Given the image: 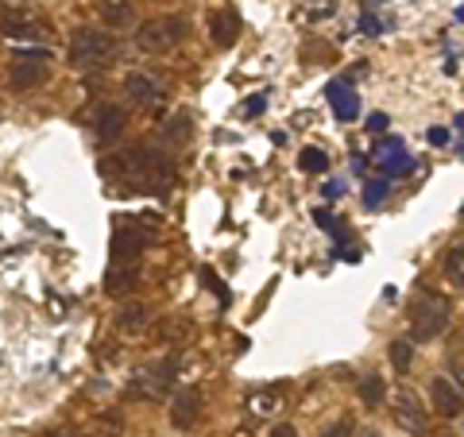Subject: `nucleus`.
<instances>
[{"label":"nucleus","mask_w":464,"mask_h":437,"mask_svg":"<svg viewBox=\"0 0 464 437\" xmlns=\"http://www.w3.org/2000/svg\"><path fill=\"white\" fill-rule=\"evenodd\" d=\"M182 39H186V20L182 16H151V20H143L140 32H136V43L148 54H167V51L179 47Z\"/></svg>","instance_id":"20e7f679"},{"label":"nucleus","mask_w":464,"mask_h":437,"mask_svg":"<svg viewBox=\"0 0 464 437\" xmlns=\"http://www.w3.org/2000/svg\"><path fill=\"white\" fill-rule=\"evenodd\" d=\"M271 437H298V430H295V426H290V422H279V426H275V430H271Z\"/></svg>","instance_id":"a878e982"},{"label":"nucleus","mask_w":464,"mask_h":437,"mask_svg":"<svg viewBox=\"0 0 464 437\" xmlns=\"http://www.w3.org/2000/svg\"><path fill=\"white\" fill-rule=\"evenodd\" d=\"M430 399H433V411L445 414V418H460V387L449 384V380H433L430 387Z\"/></svg>","instance_id":"2eb2a0df"},{"label":"nucleus","mask_w":464,"mask_h":437,"mask_svg":"<svg viewBox=\"0 0 464 437\" xmlns=\"http://www.w3.org/2000/svg\"><path fill=\"white\" fill-rule=\"evenodd\" d=\"M449 325V298L433 295V290H418V298L411 302V337L422 345L441 337Z\"/></svg>","instance_id":"f03ea898"},{"label":"nucleus","mask_w":464,"mask_h":437,"mask_svg":"<svg viewBox=\"0 0 464 437\" xmlns=\"http://www.w3.org/2000/svg\"><path fill=\"white\" fill-rule=\"evenodd\" d=\"M445 275H449V283H460V279H464V256H460V248H449V256H445Z\"/></svg>","instance_id":"4be33fe9"},{"label":"nucleus","mask_w":464,"mask_h":437,"mask_svg":"<svg viewBox=\"0 0 464 437\" xmlns=\"http://www.w3.org/2000/svg\"><path fill=\"white\" fill-rule=\"evenodd\" d=\"M364 437H380V433H364Z\"/></svg>","instance_id":"c756f323"},{"label":"nucleus","mask_w":464,"mask_h":437,"mask_svg":"<svg viewBox=\"0 0 464 437\" xmlns=\"http://www.w3.org/2000/svg\"><path fill=\"white\" fill-rule=\"evenodd\" d=\"M190 333H194V322L186 314H170L163 317V322L155 325V341L159 345H186L190 341Z\"/></svg>","instance_id":"4468645a"},{"label":"nucleus","mask_w":464,"mask_h":437,"mask_svg":"<svg viewBox=\"0 0 464 437\" xmlns=\"http://www.w3.org/2000/svg\"><path fill=\"white\" fill-rule=\"evenodd\" d=\"M155 240V232H143L132 225V217H116V232L109 244V267H124V264H140V252Z\"/></svg>","instance_id":"39448f33"},{"label":"nucleus","mask_w":464,"mask_h":437,"mask_svg":"<svg viewBox=\"0 0 464 437\" xmlns=\"http://www.w3.org/2000/svg\"><path fill=\"white\" fill-rule=\"evenodd\" d=\"M325 167H329L325 151H317V148H306V151H302V170H310V174H322Z\"/></svg>","instance_id":"5701e85b"},{"label":"nucleus","mask_w":464,"mask_h":437,"mask_svg":"<svg viewBox=\"0 0 464 437\" xmlns=\"http://www.w3.org/2000/svg\"><path fill=\"white\" fill-rule=\"evenodd\" d=\"M105 174L121 194H167L174 182V159L151 148H128L109 155Z\"/></svg>","instance_id":"f257e3e1"},{"label":"nucleus","mask_w":464,"mask_h":437,"mask_svg":"<svg viewBox=\"0 0 464 437\" xmlns=\"http://www.w3.org/2000/svg\"><path fill=\"white\" fill-rule=\"evenodd\" d=\"M51 74V51H27V54H16L12 63V85L16 90H35L39 82H47Z\"/></svg>","instance_id":"6e6552de"},{"label":"nucleus","mask_w":464,"mask_h":437,"mask_svg":"<svg viewBox=\"0 0 464 437\" xmlns=\"http://www.w3.org/2000/svg\"><path fill=\"white\" fill-rule=\"evenodd\" d=\"M101 20H105L109 32L132 27V20H136V5H132V0H105V5H101Z\"/></svg>","instance_id":"6ab92c4d"},{"label":"nucleus","mask_w":464,"mask_h":437,"mask_svg":"<svg viewBox=\"0 0 464 437\" xmlns=\"http://www.w3.org/2000/svg\"><path fill=\"white\" fill-rule=\"evenodd\" d=\"M391 360H395V368H399V372H411L414 345H411V341H395V345H391Z\"/></svg>","instance_id":"412c9836"},{"label":"nucleus","mask_w":464,"mask_h":437,"mask_svg":"<svg viewBox=\"0 0 464 437\" xmlns=\"http://www.w3.org/2000/svg\"><path fill=\"white\" fill-rule=\"evenodd\" d=\"M201 414V391L198 387H179V395L170 399V422L179 430H190Z\"/></svg>","instance_id":"f8f14e48"},{"label":"nucleus","mask_w":464,"mask_h":437,"mask_svg":"<svg viewBox=\"0 0 464 437\" xmlns=\"http://www.w3.org/2000/svg\"><path fill=\"white\" fill-rule=\"evenodd\" d=\"M264 105H267V101H264V97H252V101H248V105H244V112H248V116H256V112H259V109H264Z\"/></svg>","instance_id":"bb28decb"},{"label":"nucleus","mask_w":464,"mask_h":437,"mask_svg":"<svg viewBox=\"0 0 464 437\" xmlns=\"http://www.w3.org/2000/svg\"><path fill=\"white\" fill-rule=\"evenodd\" d=\"M395 422L411 437H426L430 433V414H426V406L418 403L414 391H399L395 395Z\"/></svg>","instance_id":"1a4fd4ad"},{"label":"nucleus","mask_w":464,"mask_h":437,"mask_svg":"<svg viewBox=\"0 0 464 437\" xmlns=\"http://www.w3.org/2000/svg\"><path fill=\"white\" fill-rule=\"evenodd\" d=\"M47 437H66V433H63V430H51V433H47Z\"/></svg>","instance_id":"c85d7f7f"},{"label":"nucleus","mask_w":464,"mask_h":437,"mask_svg":"<svg viewBox=\"0 0 464 437\" xmlns=\"http://www.w3.org/2000/svg\"><path fill=\"white\" fill-rule=\"evenodd\" d=\"M283 403H286V391H283V387H259V391H252V395H248L252 414H259V418L279 414Z\"/></svg>","instance_id":"a211bd4d"},{"label":"nucleus","mask_w":464,"mask_h":437,"mask_svg":"<svg viewBox=\"0 0 464 437\" xmlns=\"http://www.w3.org/2000/svg\"><path fill=\"white\" fill-rule=\"evenodd\" d=\"M116 325H121V333H128V337H140V333L151 325V310L143 302H128V306H121V314H116Z\"/></svg>","instance_id":"f3484780"},{"label":"nucleus","mask_w":464,"mask_h":437,"mask_svg":"<svg viewBox=\"0 0 464 437\" xmlns=\"http://www.w3.org/2000/svg\"><path fill=\"white\" fill-rule=\"evenodd\" d=\"M348 433V422H337V426H333V430H325L322 437H344Z\"/></svg>","instance_id":"cd10ccee"},{"label":"nucleus","mask_w":464,"mask_h":437,"mask_svg":"<svg viewBox=\"0 0 464 437\" xmlns=\"http://www.w3.org/2000/svg\"><path fill=\"white\" fill-rule=\"evenodd\" d=\"M136 283H140V264L109 267V275H105V295L109 298H124L128 290H136Z\"/></svg>","instance_id":"dca6fc26"},{"label":"nucleus","mask_w":464,"mask_h":437,"mask_svg":"<svg viewBox=\"0 0 464 437\" xmlns=\"http://www.w3.org/2000/svg\"><path fill=\"white\" fill-rule=\"evenodd\" d=\"M116 54V39L109 32H97V27H78L74 39H70V63L74 70H101Z\"/></svg>","instance_id":"7ed1b4c3"},{"label":"nucleus","mask_w":464,"mask_h":437,"mask_svg":"<svg viewBox=\"0 0 464 437\" xmlns=\"http://www.w3.org/2000/svg\"><path fill=\"white\" fill-rule=\"evenodd\" d=\"M333 12H337V0H310V8H306V20H329Z\"/></svg>","instance_id":"b1692460"},{"label":"nucleus","mask_w":464,"mask_h":437,"mask_svg":"<svg viewBox=\"0 0 464 437\" xmlns=\"http://www.w3.org/2000/svg\"><path fill=\"white\" fill-rule=\"evenodd\" d=\"M174 380H179V356H163V360L148 364V368H140V375L132 380V395L159 403V399L170 395Z\"/></svg>","instance_id":"423d86ee"},{"label":"nucleus","mask_w":464,"mask_h":437,"mask_svg":"<svg viewBox=\"0 0 464 437\" xmlns=\"http://www.w3.org/2000/svg\"><path fill=\"white\" fill-rule=\"evenodd\" d=\"M124 124H128V112L121 105H105V109L97 112V121H93L97 140L101 143H116V140L124 136Z\"/></svg>","instance_id":"ddd939ff"},{"label":"nucleus","mask_w":464,"mask_h":437,"mask_svg":"<svg viewBox=\"0 0 464 437\" xmlns=\"http://www.w3.org/2000/svg\"><path fill=\"white\" fill-rule=\"evenodd\" d=\"M124 97L140 109H151V105L163 101V85H159L151 74H143V70H132V74L124 78Z\"/></svg>","instance_id":"9b49d317"},{"label":"nucleus","mask_w":464,"mask_h":437,"mask_svg":"<svg viewBox=\"0 0 464 437\" xmlns=\"http://www.w3.org/2000/svg\"><path fill=\"white\" fill-rule=\"evenodd\" d=\"M240 437H244V433H240Z\"/></svg>","instance_id":"7c9ffc66"},{"label":"nucleus","mask_w":464,"mask_h":437,"mask_svg":"<svg viewBox=\"0 0 464 437\" xmlns=\"http://www.w3.org/2000/svg\"><path fill=\"white\" fill-rule=\"evenodd\" d=\"M209 35L217 47H232V43L240 39V12L232 5H217L209 12Z\"/></svg>","instance_id":"9d476101"},{"label":"nucleus","mask_w":464,"mask_h":437,"mask_svg":"<svg viewBox=\"0 0 464 437\" xmlns=\"http://www.w3.org/2000/svg\"><path fill=\"white\" fill-rule=\"evenodd\" d=\"M333 105H337V116H353V105H348V90H344V85L337 82V85H333Z\"/></svg>","instance_id":"393cba45"},{"label":"nucleus","mask_w":464,"mask_h":437,"mask_svg":"<svg viewBox=\"0 0 464 437\" xmlns=\"http://www.w3.org/2000/svg\"><path fill=\"white\" fill-rule=\"evenodd\" d=\"M0 32H5L8 39H32V43H43V39H47L51 35V27L47 24H43L39 16H32V12H27V8H0Z\"/></svg>","instance_id":"0eeeda50"},{"label":"nucleus","mask_w":464,"mask_h":437,"mask_svg":"<svg viewBox=\"0 0 464 437\" xmlns=\"http://www.w3.org/2000/svg\"><path fill=\"white\" fill-rule=\"evenodd\" d=\"M356 391H360V403H364V406H383V399H387V384H383V375H364Z\"/></svg>","instance_id":"aec40b11"}]
</instances>
